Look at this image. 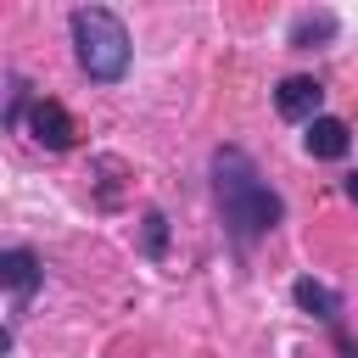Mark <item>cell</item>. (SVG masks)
Instances as JSON below:
<instances>
[{
  "label": "cell",
  "mask_w": 358,
  "mask_h": 358,
  "mask_svg": "<svg viewBox=\"0 0 358 358\" xmlns=\"http://www.w3.org/2000/svg\"><path fill=\"white\" fill-rule=\"evenodd\" d=\"M213 190H218V207H224V224H229L235 246H252L257 235H268L285 218V201L268 190V179L257 173V162L241 145L213 151Z\"/></svg>",
  "instance_id": "obj_1"
},
{
  "label": "cell",
  "mask_w": 358,
  "mask_h": 358,
  "mask_svg": "<svg viewBox=\"0 0 358 358\" xmlns=\"http://www.w3.org/2000/svg\"><path fill=\"white\" fill-rule=\"evenodd\" d=\"M73 50H78V67L95 84H117L129 73V28H123V17L106 11V6H78L73 11Z\"/></svg>",
  "instance_id": "obj_2"
},
{
  "label": "cell",
  "mask_w": 358,
  "mask_h": 358,
  "mask_svg": "<svg viewBox=\"0 0 358 358\" xmlns=\"http://www.w3.org/2000/svg\"><path fill=\"white\" fill-rule=\"evenodd\" d=\"M319 101H324V90L313 84V78H280V90H274V106H280V117H291V123H313L319 117Z\"/></svg>",
  "instance_id": "obj_3"
},
{
  "label": "cell",
  "mask_w": 358,
  "mask_h": 358,
  "mask_svg": "<svg viewBox=\"0 0 358 358\" xmlns=\"http://www.w3.org/2000/svg\"><path fill=\"white\" fill-rule=\"evenodd\" d=\"M28 134H34L45 151H67V145H73V117H67L56 101H34V106H28Z\"/></svg>",
  "instance_id": "obj_4"
},
{
  "label": "cell",
  "mask_w": 358,
  "mask_h": 358,
  "mask_svg": "<svg viewBox=\"0 0 358 358\" xmlns=\"http://www.w3.org/2000/svg\"><path fill=\"white\" fill-rule=\"evenodd\" d=\"M0 280H6V291H11V302L22 308V302H28L34 291H39V280H45V274H39V257H34V252H22V246H11V252L0 257Z\"/></svg>",
  "instance_id": "obj_5"
},
{
  "label": "cell",
  "mask_w": 358,
  "mask_h": 358,
  "mask_svg": "<svg viewBox=\"0 0 358 358\" xmlns=\"http://www.w3.org/2000/svg\"><path fill=\"white\" fill-rule=\"evenodd\" d=\"M302 145H308V157L336 162V157H347L352 134H347V123H341V117H313V123H308V134H302Z\"/></svg>",
  "instance_id": "obj_6"
},
{
  "label": "cell",
  "mask_w": 358,
  "mask_h": 358,
  "mask_svg": "<svg viewBox=\"0 0 358 358\" xmlns=\"http://www.w3.org/2000/svg\"><path fill=\"white\" fill-rule=\"evenodd\" d=\"M291 296H296L302 313H313V319H324V324H336V313H341V296H336L330 285H319L313 274H302V280L291 285Z\"/></svg>",
  "instance_id": "obj_7"
},
{
  "label": "cell",
  "mask_w": 358,
  "mask_h": 358,
  "mask_svg": "<svg viewBox=\"0 0 358 358\" xmlns=\"http://www.w3.org/2000/svg\"><path fill=\"white\" fill-rule=\"evenodd\" d=\"M330 34H336V11H308V17L291 22V45H296V50H308V45H319V39H330Z\"/></svg>",
  "instance_id": "obj_8"
},
{
  "label": "cell",
  "mask_w": 358,
  "mask_h": 358,
  "mask_svg": "<svg viewBox=\"0 0 358 358\" xmlns=\"http://www.w3.org/2000/svg\"><path fill=\"white\" fill-rule=\"evenodd\" d=\"M162 246H168V218L145 213V257H162Z\"/></svg>",
  "instance_id": "obj_9"
},
{
  "label": "cell",
  "mask_w": 358,
  "mask_h": 358,
  "mask_svg": "<svg viewBox=\"0 0 358 358\" xmlns=\"http://www.w3.org/2000/svg\"><path fill=\"white\" fill-rule=\"evenodd\" d=\"M347 196H352V201H358V173H347Z\"/></svg>",
  "instance_id": "obj_10"
}]
</instances>
